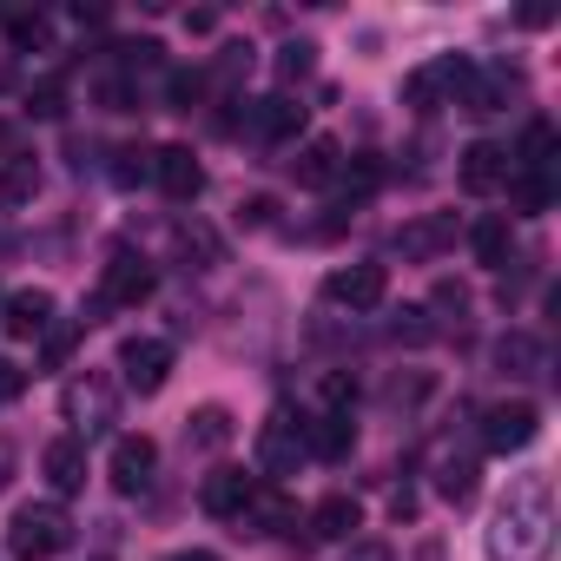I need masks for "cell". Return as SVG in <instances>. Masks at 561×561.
Wrapping results in <instances>:
<instances>
[{
    "instance_id": "d6986e66",
    "label": "cell",
    "mask_w": 561,
    "mask_h": 561,
    "mask_svg": "<svg viewBox=\"0 0 561 561\" xmlns=\"http://www.w3.org/2000/svg\"><path fill=\"white\" fill-rule=\"evenodd\" d=\"M357 528H364L357 495H324V502L311 508V535H318V541H351Z\"/></svg>"
},
{
    "instance_id": "5bb4252c",
    "label": "cell",
    "mask_w": 561,
    "mask_h": 561,
    "mask_svg": "<svg viewBox=\"0 0 561 561\" xmlns=\"http://www.w3.org/2000/svg\"><path fill=\"white\" fill-rule=\"evenodd\" d=\"M152 179H159V185H165V198H179V205H192V198L205 192V165L192 159V146H159Z\"/></svg>"
},
{
    "instance_id": "4fadbf2b",
    "label": "cell",
    "mask_w": 561,
    "mask_h": 561,
    "mask_svg": "<svg viewBox=\"0 0 561 561\" xmlns=\"http://www.w3.org/2000/svg\"><path fill=\"white\" fill-rule=\"evenodd\" d=\"M251 495H257V476H244V469H211L205 489H198L205 515H218V522H238L251 508Z\"/></svg>"
},
{
    "instance_id": "277c9868",
    "label": "cell",
    "mask_w": 561,
    "mask_h": 561,
    "mask_svg": "<svg viewBox=\"0 0 561 561\" xmlns=\"http://www.w3.org/2000/svg\"><path fill=\"white\" fill-rule=\"evenodd\" d=\"M298 462H305V423L291 410H271L257 430V476L285 482V476H298Z\"/></svg>"
},
{
    "instance_id": "8992f818",
    "label": "cell",
    "mask_w": 561,
    "mask_h": 561,
    "mask_svg": "<svg viewBox=\"0 0 561 561\" xmlns=\"http://www.w3.org/2000/svg\"><path fill=\"white\" fill-rule=\"evenodd\" d=\"M541 436V410L528 397H508V403H489L482 410V449L508 456V449H528Z\"/></svg>"
},
{
    "instance_id": "7bdbcfd3",
    "label": "cell",
    "mask_w": 561,
    "mask_h": 561,
    "mask_svg": "<svg viewBox=\"0 0 561 561\" xmlns=\"http://www.w3.org/2000/svg\"><path fill=\"white\" fill-rule=\"evenodd\" d=\"M165 561H218L211 548H179V554H165Z\"/></svg>"
},
{
    "instance_id": "7a4b0ae2",
    "label": "cell",
    "mask_w": 561,
    "mask_h": 561,
    "mask_svg": "<svg viewBox=\"0 0 561 561\" xmlns=\"http://www.w3.org/2000/svg\"><path fill=\"white\" fill-rule=\"evenodd\" d=\"M67 541H73V515L60 502H27L8 522V554L14 561H54Z\"/></svg>"
},
{
    "instance_id": "e0dca14e",
    "label": "cell",
    "mask_w": 561,
    "mask_h": 561,
    "mask_svg": "<svg viewBox=\"0 0 561 561\" xmlns=\"http://www.w3.org/2000/svg\"><path fill=\"white\" fill-rule=\"evenodd\" d=\"M0 324H8V337H41L47 324H54V291H14L8 298V311H0Z\"/></svg>"
},
{
    "instance_id": "836d02e7",
    "label": "cell",
    "mask_w": 561,
    "mask_h": 561,
    "mask_svg": "<svg viewBox=\"0 0 561 561\" xmlns=\"http://www.w3.org/2000/svg\"><path fill=\"white\" fill-rule=\"evenodd\" d=\"M27 106H34L41 119H60V113H67V93H60V80H41V87L27 93Z\"/></svg>"
},
{
    "instance_id": "52a82bcc",
    "label": "cell",
    "mask_w": 561,
    "mask_h": 561,
    "mask_svg": "<svg viewBox=\"0 0 561 561\" xmlns=\"http://www.w3.org/2000/svg\"><path fill=\"white\" fill-rule=\"evenodd\" d=\"M324 298H331L337 311H377V305L390 298V271H383V264H337V271L324 277Z\"/></svg>"
},
{
    "instance_id": "484cf974",
    "label": "cell",
    "mask_w": 561,
    "mask_h": 561,
    "mask_svg": "<svg viewBox=\"0 0 561 561\" xmlns=\"http://www.w3.org/2000/svg\"><path fill=\"white\" fill-rule=\"evenodd\" d=\"M554 146H561V133H554L548 119H528V133H522V146H515L522 172H548V165H554Z\"/></svg>"
},
{
    "instance_id": "8d00e7d4",
    "label": "cell",
    "mask_w": 561,
    "mask_h": 561,
    "mask_svg": "<svg viewBox=\"0 0 561 561\" xmlns=\"http://www.w3.org/2000/svg\"><path fill=\"white\" fill-rule=\"evenodd\" d=\"M21 390H27V370H21L14 357H0V403H14Z\"/></svg>"
},
{
    "instance_id": "44dd1931",
    "label": "cell",
    "mask_w": 561,
    "mask_h": 561,
    "mask_svg": "<svg viewBox=\"0 0 561 561\" xmlns=\"http://www.w3.org/2000/svg\"><path fill=\"white\" fill-rule=\"evenodd\" d=\"M47 482H54L60 495L87 489V443H80V436H60V443L47 449Z\"/></svg>"
},
{
    "instance_id": "2e32d148",
    "label": "cell",
    "mask_w": 561,
    "mask_h": 561,
    "mask_svg": "<svg viewBox=\"0 0 561 561\" xmlns=\"http://www.w3.org/2000/svg\"><path fill=\"white\" fill-rule=\"evenodd\" d=\"M456 179H462V192H495V185H508V152L495 146V139H476L469 152H462V165H456Z\"/></svg>"
},
{
    "instance_id": "d590c367",
    "label": "cell",
    "mask_w": 561,
    "mask_h": 561,
    "mask_svg": "<svg viewBox=\"0 0 561 561\" xmlns=\"http://www.w3.org/2000/svg\"><path fill=\"white\" fill-rule=\"evenodd\" d=\"M351 403H357V383H351L344 370H331V377H324V410H351Z\"/></svg>"
},
{
    "instance_id": "7402d4cb",
    "label": "cell",
    "mask_w": 561,
    "mask_h": 561,
    "mask_svg": "<svg viewBox=\"0 0 561 561\" xmlns=\"http://www.w3.org/2000/svg\"><path fill=\"white\" fill-rule=\"evenodd\" d=\"M436 495L443 502H469L476 495V456L469 449H436Z\"/></svg>"
},
{
    "instance_id": "9c48e42d",
    "label": "cell",
    "mask_w": 561,
    "mask_h": 561,
    "mask_svg": "<svg viewBox=\"0 0 561 561\" xmlns=\"http://www.w3.org/2000/svg\"><path fill=\"white\" fill-rule=\"evenodd\" d=\"M146 298H152V264L133 257V251H113L106 271H100V305H106V311H133V305H146Z\"/></svg>"
},
{
    "instance_id": "6da1fadb",
    "label": "cell",
    "mask_w": 561,
    "mask_h": 561,
    "mask_svg": "<svg viewBox=\"0 0 561 561\" xmlns=\"http://www.w3.org/2000/svg\"><path fill=\"white\" fill-rule=\"evenodd\" d=\"M548 548H554V489L548 476H515L489 522V561H548Z\"/></svg>"
},
{
    "instance_id": "ba28073f",
    "label": "cell",
    "mask_w": 561,
    "mask_h": 561,
    "mask_svg": "<svg viewBox=\"0 0 561 561\" xmlns=\"http://www.w3.org/2000/svg\"><path fill=\"white\" fill-rule=\"evenodd\" d=\"M119 377H126V390L159 397L165 377H172V344L165 337H126L119 344Z\"/></svg>"
},
{
    "instance_id": "e575fe53",
    "label": "cell",
    "mask_w": 561,
    "mask_h": 561,
    "mask_svg": "<svg viewBox=\"0 0 561 561\" xmlns=\"http://www.w3.org/2000/svg\"><path fill=\"white\" fill-rule=\"evenodd\" d=\"M165 100H172V113H192V100H198V73L179 67V73L165 80Z\"/></svg>"
},
{
    "instance_id": "ab89813d",
    "label": "cell",
    "mask_w": 561,
    "mask_h": 561,
    "mask_svg": "<svg viewBox=\"0 0 561 561\" xmlns=\"http://www.w3.org/2000/svg\"><path fill=\"white\" fill-rule=\"evenodd\" d=\"M390 515H397V522H410V515H416V495H410V489H397V495H390Z\"/></svg>"
},
{
    "instance_id": "cb8c5ba5",
    "label": "cell",
    "mask_w": 561,
    "mask_h": 561,
    "mask_svg": "<svg viewBox=\"0 0 561 561\" xmlns=\"http://www.w3.org/2000/svg\"><path fill=\"white\" fill-rule=\"evenodd\" d=\"M225 443H231V410L205 403L185 416V449H225Z\"/></svg>"
},
{
    "instance_id": "f1b7e54d",
    "label": "cell",
    "mask_w": 561,
    "mask_h": 561,
    "mask_svg": "<svg viewBox=\"0 0 561 561\" xmlns=\"http://www.w3.org/2000/svg\"><path fill=\"white\" fill-rule=\"evenodd\" d=\"M73 344H80V324H47V331H41V364L60 370V364L73 357Z\"/></svg>"
},
{
    "instance_id": "7c38bea8",
    "label": "cell",
    "mask_w": 561,
    "mask_h": 561,
    "mask_svg": "<svg viewBox=\"0 0 561 561\" xmlns=\"http://www.w3.org/2000/svg\"><path fill=\"white\" fill-rule=\"evenodd\" d=\"M152 469H159V443L152 436H119L113 456H106V476H113L119 495H139L152 482Z\"/></svg>"
},
{
    "instance_id": "d6a6232c",
    "label": "cell",
    "mask_w": 561,
    "mask_h": 561,
    "mask_svg": "<svg viewBox=\"0 0 561 561\" xmlns=\"http://www.w3.org/2000/svg\"><path fill=\"white\" fill-rule=\"evenodd\" d=\"M179 251H185V257H198V271H205V264H218V238H211L205 225H179Z\"/></svg>"
},
{
    "instance_id": "60d3db41",
    "label": "cell",
    "mask_w": 561,
    "mask_h": 561,
    "mask_svg": "<svg viewBox=\"0 0 561 561\" xmlns=\"http://www.w3.org/2000/svg\"><path fill=\"white\" fill-rule=\"evenodd\" d=\"M8 482H14V443L0 436V489H8Z\"/></svg>"
},
{
    "instance_id": "30bf717a",
    "label": "cell",
    "mask_w": 561,
    "mask_h": 561,
    "mask_svg": "<svg viewBox=\"0 0 561 561\" xmlns=\"http://www.w3.org/2000/svg\"><path fill=\"white\" fill-rule=\"evenodd\" d=\"M508 100H522V73L515 67H469V87H462V113L489 119V113H508Z\"/></svg>"
},
{
    "instance_id": "b9f144b4",
    "label": "cell",
    "mask_w": 561,
    "mask_h": 561,
    "mask_svg": "<svg viewBox=\"0 0 561 561\" xmlns=\"http://www.w3.org/2000/svg\"><path fill=\"white\" fill-rule=\"evenodd\" d=\"M271 211H277L271 198H251V205H244V218H251V225H271Z\"/></svg>"
},
{
    "instance_id": "3957f363",
    "label": "cell",
    "mask_w": 561,
    "mask_h": 561,
    "mask_svg": "<svg viewBox=\"0 0 561 561\" xmlns=\"http://www.w3.org/2000/svg\"><path fill=\"white\" fill-rule=\"evenodd\" d=\"M60 410H67L73 436L87 443V436H100V430L113 423V410H119V383H113V377H100V370H87V377H73V383H67Z\"/></svg>"
},
{
    "instance_id": "4dcf8cb0",
    "label": "cell",
    "mask_w": 561,
    "mask_h": 561,
    "mask_svg": "<svg viewBox=\"0 0 561 561\" xmlns=\"http://www.w3.org/2000/svg\"><path fill=\"white\" fill-rule=\"evenodd\" d=\"M8 34H14V47H47V14L8 8Z\"/></svg>"
},
{
    "instance_id": "74e56055",
    "label": "cell",
    "mask_w": 561,
    "mask_h": 561,
    "mask_svg": "<svg viewBox=\"0 0 561 561\" xmlns=\"http://www.w3.org/2000/svg\"><path fill=\"white\" fill-rule=\"evenodd\" d=\"M244 67H251V47H225V60H218V73H225V80H238Z\"/></svg>"
},
{
    "instance_id": "1f68e13d",
    "label": "cell",
    "mask_w": 561,
    "mask_h": 561,
    "mask_svg": "<svg viewBox=\"0 0 561 561\" xmlns=\"http://www.w3.org/2000/svg\"><path fill=\"white\" fill-rule=\"evenodd\" d=\"M113 159H119V165H113V179H119V185H146L159 152H146V146H126V152H113Z\"/></svg>"
},
{
    "instance_id": "603a6c76",
    "label": "cell",
    "mask_w": 561,
    "mask_h": 561,
    "mask_svg": "<svg viewBox=\"0 0 561 561\" xmlns=\"http://www.w3.org/2000/svg\"><path fill=\"white\" fill-rule=\"evenodd\" d=\"M495 364H502L508 377H541L548 351H541V337H528V331H508V337L495 344Z\"/></svg>"
},
{
    "instance_id": "4316f807",
    "label": "cell",
    "mask_w": 561,
    "mask_h": 561,
    "mask_svg": "<svg viewBox=\"0 0 561 561\" xmlns=\"http://www.w3.org/2000/svg\"><path fill=\"white\" fill-rule=\"evenodd\" d=\"M469 244H476V264H489V271H502L508 264V218H482L476 231H469Z\"/></svg>"
},
{
    "instance_id": "9a60e30c",
    "label": "cell",
    "mask_w": 561,
    "mask_h": 561,
    "mask_svg": "<svg viewBox=\"0 0 561 561\" xmlns=\"http://www.w3.org/2000/svg\"><path fill=\"white\" fill-rule=\"evenodd\" d=\"M351 449H357V423H351V410H318V416L305 423V456L344 462Z\"/></svg>"
},
{
    "instance_id": "ffe728a7",
    "label": "cell",
    "mask_w": 561,
    "mask_h": 561,
    "mask_svg": "<svg viewBox=\"0 0 561 561\" xmlns=\"http://www.w3.org/2000/svg\"><path fill=\"white\" fill-rule=\"evenodd\" d=\"M291 172H298V185H331L344 172V146L337 139H305L298 159H291Z\"/></svg>"
},
{
    "instance_id": "ac0fdd59",
    "label": "cell",
    "mask_w": 561,
    "mask_h": 561,
    "mask_svg": "<svg viewBox=\"0 0 561 561\" xmlns=\"http://www.w3.org/2000/svg\"><path fill=\"white\" fill-rule=\"evenodd\" d=\"M244 106H251L244 119H251L257 139H298L305 133V106L298 100H244Z\"/></svg>"
},
{
    "instance_id": "8fae6325",
    "label": "cell",
    "mask_w": 561,
    "mask_h": 561,
    "mask_svg": "<svg viewBox=\"0 0 561 561\" xmlns=\"http://www.w3.org/2000/svg\"><path fill=\"white\" fill-rule=\"evenodd\" d=\"M449 244H456V211H423V218L397 225V251H403L410 264H436Z\"/></svg>"
},
{
    "instance_id": "d4e9b609",
    "label": "cell",
    "mask_w": 561,
    "mask_h": 561,
    "mask_svg": "<svg viewBox=\"0 0 561 561\" xmlns=\"http://www.w3.org/2000/svg\"><path fill=\"white\" fill-rule=\"evenodd\" d=\"M508 205H515L522 218H541V211L554 205V179H548V172H515V179H508Z\"/></svg>"
},
{
    "instance_id": "5b68a950",
    "label": "cell",
    "mask_w": 561,
    "mask_h": 561,
    "mask_svg": "<svg viewBox=\"0 0 561 561\" xmlns=\"http://www.w3.org/2000/svg\"><path fill=\"white\" fill-rule=\"evenodd\" d=\"M462 87H469V60H462V54H443V60H430V67H416V73L403 80V100H410L416 113H436V106H456Z\"/></svg>"
},
{
    "instance_id": "f35d334b",
    "label": "cell",
    "mask_w": 561,
    "mask_h": 561,
    "mask_svg": "<svg viewBox=\"0 0 561 561\" xmlns=\"http://www.w3.org/2000/svg\"><path fill=\"white\" fill-rule=\"evenodd\" d=\"M344 561H397V554H390V548H383V541H357V548H351V554H344Z\"/></svg>"
},
{
    "instance_id": "f546056e",
    "label": "cell",
    "mask_w": 561,
    "mask_h": 561,
    "mask_svg": "<svg viewBox=\"0 0 561 561\" xmlns=\"http://www.w3.org/2000/svg\"><path fill=\"white\" fill-rule=\"evenodd\" d=\"M318 67V47L311 41H285V47H277V80H305Z\"/></svg>"
},
{
    "instance_id": "83f0119b",
    "label": "cell",
    "mask_w": 561,
    "mask_h": 561,
    "mask_svg": "<svg viewBox=\"0 0 561 561\" xmlns=\"http://www.w3.org/2000/svg\"><path fill=\"white\" fill-rule=\"evenodd\" d=\"M41 192V165L27 159V152H14L8 165H0V198H8V205H27Z\"/></svg>"
}]
</instances>
